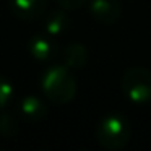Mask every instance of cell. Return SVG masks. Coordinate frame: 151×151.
<instances>
[{
	"instance_id": "1",
	"label": "cell",
	"mask_w": 151,
	"mask_h": 151,
	"mask_svg": "<svg viewBox=\"0 0 151 151\" xmlns=\"http://www.w3.org/2000/svg\"><path fill=\"white\" fill-rule=\"evenodd\" d=\"M42 91L47 99L55 104H67L76 94V81L75 76L70 73L67 65H54L44 73L42 80Z\"/></svg>"
},
{
	"instance_id": "2",
	"label": "cell",
	"mask_w": 151,
	"mask_h": 151,
	"mask_svg": "<svg viewBox=\"0 0 151 151\" xmlns=\"http://www.w3.org/2000/svg\"><path fill=\"white\" fill-rule=\"evenodd\" d=\"M132 138V125L122 114H109L96 127V140L109 151H119L128 145Z\"/></svg>"
},
{
	"instance_id": "3",
	"label": "cell",
	"mask_w": 151,
	"mask_h": 151,
	"mask_svg": "<svg viewBox=\"0 0 151 151\" xmlns=\"http://www.w3.org/2000/svg\"><path fill=\"white\" fill-rule=\"evenodd\" d=\"M122 91L135 104L151 102V70L143 67L128 68L122 76Z\"/></svg>"
},
{
	"instance_id": "4",
	"label": "cell",
	"mask_w": 151,
	"mask_h": 151,
	"mask_svg": "<svg viewBox=\"0 0 151 151\" xmlns=\"http://www.w3.org/2000/svg\"><path fill=\"white\" fill-rule=\"evenodd\" d=\"M93 18L102 24H114L120 18L122 8L119 0H89Z\"/></svg>"
},
{
	"instance_id": "5",
	"label": "cell",
	"mask_w": 151,
	"mask_h": 151,
	"mask_svg": "<svg viewBox=\"0 0 151 151\" xmlns=\"http://www.w3.org/2000/svg\"><path fill=\"white\" fill-rule=\"evenodd\" d=\"M29 54L39 62H49L55 57L57 46L49 34H36L29 41Z\"/></svg>"
},
{
	"instance_id": "6",
	"label": "cell",
	"mask_w": 151,
	"mask_h": 151,
	"mask_svg": "<svg viewBox=\"0 0 151 151\" xmlns=\"http://www.w3.org/2000/svg\"><path fill=\"white\" fill-rule=\"evenodd\" d=\"M13 13L21 20H34L41 17L47 7V0H8Z\"/></svg>"
},
{
	"instance_id": "7",
	"label": "cell",
	"mask_w": 151,
	"mask_h": 151,
	"mask_svg": "<svg viewBox=\"0 0 151 151\" xmlns=\"http://www.w3.org/2000/svg\"><path fill=\"white\" fill-rule=\"evenodd\" d=\"M20 112L24 119H28L31 122H36L46 117L47 106L39 98H36V96H26L20 102Z\"/></svg>"
},
{
	"instance_id": "8",
	"label": "cell",
	"mask_w": 151,
	"mask_h": 151,
	"mask_svg": "<svg viewBox=\"0 0 151 151\" xmlns=\"http://www.w3.org/2000/svg\"><path fill=\"white\" fill-rule=\"evenodd\" d=\"M88 60V52L86 47L80 42L68 44L63 50V65L68 68H81Z\"/></svg>"
},
{
	"instance_id": "9",
	"label": "cell",
	"mask_w": 151,
	"mask_h": 151,
	"mask_svg": "<svg viewBox=\"0 0 151 151\" xmlns=\"http://www.w3.org/2000/svg\"><path fill=\"white\" fill-rule=\"evenodd\" d=\"M68 17L65 13V8L60 7V10H55L47 17L46 20V33L49 36L55 37V36H60L63 31H67L68 28Z\"/></svg>"
},
{
	"instance_id": "10",
	"label": "cell",
	"mask_w": 151,
	"mask_h": 151,
	"mask_svg": "<svg viewBox=\"0 0 151 151\" xmlns=\"http://www.w3.org/2000/svg\"><path fill=\"white\" fill-rule=\"evenodd\" d=\"M17 120L12 114H2L0 115V133L4 137H12L17 133Z\"/></svg>"
},
{
	"instance_id": "11",
	"label": "cell",
	"mask_w": 151,
	"mask_h": 151,
	"mask_svg": "<svg viewBox=\"0 0 151 151\" xmlns=\"http://www.w3.org/2000/svg\"><path fill=\"white\" fill-rule=\"evenodd\" d=\"M12 98H13V86L8 80L0 76V109H4Z\"/></svg>"
},
{
	"instance_id": "12",
	"label": "cell",
	"mask_w": 151,
	"mask_h": 151,
	"mask_svg": "<svg viewBox=\"0 0 151 151\" xmlns=\"http://www.w3.org/2000/svg\"><path fill=\"white\" fill-rule=\"evenodd\" d=\"M55 2L65 10H78L85 5L86 0H55Z\"/></svg>"
}]
</instances>
